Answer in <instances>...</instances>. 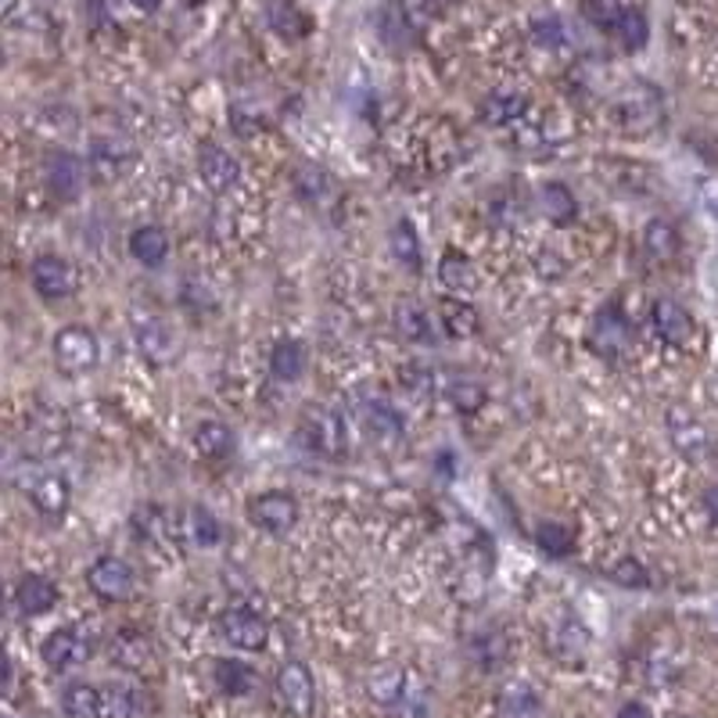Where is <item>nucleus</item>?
Masks as SVG:
<instances>
[{"instance_id":"f257e3e1","label":"nucleus","mask_w":718,"mask_h":718,"mask_svg":"<svg viewBox=\"0 0 718 718\" xmlns=\"http://www.w3.org/2000/svg\"><path fill=\"white\" fill-rule=\"evenodd\" d=\"M665 428H669L672 445L680 450L683 460H689V464H708L715 456V439H711L708 424H704L697 413H689L686 406H672L665 417Z\"/></svg>"},{"instance_id":"f03ea898","label":"nucleus","mask_w":718,"mask_h":718,"mask_svg":"<svg viewBox=\"0 0 718 718\" xmlns=\"http://www.w3.org/2000/svg\"><path fill=\"white\" fill-rule=\"evenodd\" d=\"M298 435L306 439L309 450H317L323 456H342L349 450V428L345 417L328 410V406H306Z\"/></svg>"},{"instance_id":"7ed1b4c3","label":"nucleus","mask_w":718,"mask_h":718,"mask_svg":"<svg viewBox=\"0 0 718 718\" xmlns=\"http://www.w3.org/2000/svg\"><path fill=\"white\" fill-rule=\"evenodd\" d=\"M274 697H277L280 708L295 718H309L317 711V686H313V675H309L302 661H288V665L277 669Z\"/></svg>"},{"instance_id":"20e7f679","label":"nucleus","mask_w":718,"mask_h":718,"mask_svg":"<svg viewBox=\"0 0 718 718\" xmlns=\"http://www.w3.org/2000/svg\"><path fill=\"white\" fill-rule=\"evenodd\" d=\"M101 360V345H98V334L87 331V328H65L54 334V367L62 374H87L98 367Z\"/></svg>"},{"instance_id":"39448f33","label":"nucleus","mask_w":718,"mask_h":718,"mask_svg":"<svg viewBox=\"0 0 718 718\" xmlns=\"http://www.w3.org/2000/svg\"><path fill=\"white\" fill-rule=\"evenodd\" d=\"M87 586L108 604H123L137 589V575H133V567L123 557H98L87 567Z\"/></svg>"},{"instance_id":"423d86ee","label":"nucleus","mask_w":718,"mask_h":718,"mask_svg":"<svg viewBox=\"0 0 718 718\" xmlns=\"http://www.w3.org/2000/svg\"><path fill=\"white\" fill-rule=\"evenodd\" d=\"M30 280L33 291L47 302H62V298H73L79 291V269L69 259H58V255H40L30 266Z\"/></svg>"},{"instance_id":"0eeeda50","label":"nucleus","mask_w":718,"mask_h":718,"mask_svg":"<svg viewBox=\"0 0 718 718\" xmlns=\"http://www.w3.org/2000/svg\"><path fill=\"white\" fill-rule=\"evenodd\" d=\"M650 323H654L658 338L672 349H689L697 342V320L686 306H680L675 298H658L650 306Z\"/></svg>"},{"instance_id":"6e6552de","label":"nucleus","mask_w":718,"mask_h":718,"mask_svg":"<svg viewBox=\"0 0 718 718\" xmlns=\"http://www.w3.org/2000/svg\"><path fill=\"white\" fill-rule=\"evenodd\" d=\"M40 654H44V665L54 672L76 669L93 654V636L84 629H54L40 647Z\"/></svg>"},{"instance_id":"1a4fd4ad","label":"nucleus","mask_w":718,"mask_h":718,"mask_svg":"<svg viewBox=\"0 0 718 718\" xmlns=\"http://www.w3.org/2000/svg\"><path fill=\"white\" fill-rule=\"evenodd\" d=\"M248 521L255 528H263L269 535H280V532H291L298 524V504L295 496L288 493H263V496H252L248 499Z\"/></svg>"},{"instance_id":"9d476101","label":"nucleus","mask_w":718,"mask_h":718,"mask_svg":"<svg viewBox=\"0 0 718 718\" xmlns=\"http://www.w3.org/2000/svg\"><path fill=\"white\" fill-rule=\"evenodd\" d=\"M84 180H87V166L73 152H51L44 158V184L58 201L79 198V191H84Z\"/></svg>"},{"instance_id":"9b49d317","label":"nucleus","mask_w":718,"mask_h":718,"mask_svg":"<svg viewBox=\"0 0 718 718\" xmlns=\"http://www.w3.org/2000/svg\"><path fill=\"white\" fill-rule=\"evenodd\" d=\"M220 636L238 650H263L266 640H269V626L259 618L245 611V607H234V611H223L220 615Z\"/></svg>"},{"instance_id":"f8f14e48","label":"nucleus","mask_w":718,"mask_h":718,"mask_svg":"<svg viewBox=\"0 0 718 718\" xmlns=\"http://www.w3.org/2000/svg\"><path fill=\"white\" fill-rule=\"evenodd\" d=\"M108 658L123 672H144L155 665V647L137 629H119L112 636V643H108Z\"/></svg>"},{"instance_id":"ddd939ff","label":"nucleus","mask_w":718,"mask_h":718,"mask_svg":"<svg viewBox=\"0 0 718 718\" xmlns=\"http://www.w3.org/2000/svg\"><path fill=\"white\" fill-rule=\"evenodd\" d=\"M546 647H550L553 661H561L567 669H578V665H586V658H589V632L582 621L564 618L561 626L550 632Z\"/></svg>"},{"instance_id":"4468645a","label":"nucleus","mask_w":718,"mask_h":718,"mask_svg":"<svg viewBox=\"0 0 718 718\" xmlns=\"http://www.w3.org/2000/svg\"><path fill=\"white\" fill-rule=\"evenodd\" d=\"M133 334H137V349H141V356L147 363H173L176 356V334L169 331V323L166 320H158V317H144L133 323Z\"/></svg>"},{"instance_id":"2eb2a0df","label":"nucleus","mask_w":718,"mask_h":718,"mask_svg":"<svg viewBox=\"0 0 718 718\" xmlns=\"http://www.w3.org/2000/svg\"><path fill=\"white\" fill-rule=\"evenodd\" d=\"M198 173H201V184L212 195H227L241 180V162L230 152H223V147H206L198 158Z\"/></svg>"},{"instance_id":"dca6fc26","label":"nucleus","mask_w":718,"mask_h":718,"mask_svg":"<svg viewBox=\"0 0 718 718\" xmlns=\"http://www.w3.org/2000/svg\"><path fill=\"white\" fill-rule=\"evenodd\" d=\"M626 342H629V320L621 317L618 309H604L589 328V349L596 352V356L615 360L618 352L626 349Z\"/></svg>"},{"instance_id":"f3484780","label":"nucleus","mask_w":718,"mask_h":718,"mask_svg":"<svg viewBox=\"0 0 718 718\" xmlns=\"http://www.w3.org/2000/svg\"><path fill=\"white\" fill-rule=\"evenodd\" d=\"M133 162V152L126 144H115V141H93L90 155H87V173L93 176L98 184H112L119 180Z\"/></svg>"},{"instance_id":"a211bd4d","label":"nucleus","mask_w":718,"mask_h":718,"mask_svg":"<svg viewBox=\"0 0 718 718\" xmlns=\"http://www.w3.org/2000/svg\"><path fill=\"white\" fill-rule=\"evenodd\" d=\"M439 280H442V288L445 291H453L456 298H464V295H474L478 291V284H482V277H478V266H474L464 252H456V248H450L439 259Z\"/></svg>"},{"instance_id":"6ab92c4d","label":"nucleus","mask_w":718,"mask_h":718,"mask_svg":"<svg viewBox=\"0 0 718 718\" xmlns=\"http://www.w3.org/2000/svg\"><path fill=\"white\" fill-rule=\"evenodd\" d=\"M439 323L445 328V334H453V338H474L482 331V313L467 302V298L445 295L439 298Z\"/></svg>"},{"instance_id":"aec40b11","label":"nucleus","mask_w":718,"mask_h":718,"mask_svg":"<svg viewBox=\"0 0 718 718\" xmlns=\"http://www.w3.org/2000/svg\"><path fill=\"white\" fill-rule=\"evenodd\" d=\"M212 675H216V686H220L227 697H248V694H255V686H259L255 669L245 665V661H234V658L212 661Z\"/></svg>"},{"instance_id":"412c9836","label":"nucleus","mask_w":718,"mask_h":718,"mask_svg":"<svg viewBox=\"0 0 718 718\" xmlns=\"http://www.w3.org/2000/svg\"><path fill=\"white\" fill-rule=\"evenodd\" d=\"M58 604V586L44 575H25L15 586V607L22 615H47Z\"/></svg>"},{"instance_id":"4be33fe9","label":"nucleus","mask_w":718,"mask_h":718,"mask_svg":"<svg viewBox=\"0 0 718 718\" xmlns=\"http://www.w3.org/2000/svg\"><path fill=\"white\" fill-rule=\"evenodd\" d=\"M69 482L58 478V474H44L40 482H33L30 489V504L44 513V518H62L65 510H69Z\"/></svg>"},{"instance_id":"5701e85b","label":"nucleus","mask_w":718,"mask_h":718,"mask_svg":"<svg viewBox=\"0 0 718 718\" xmlns=\"http://www.w3.org/2000/svg\"><path fill=\"white\" fill-rule=\"evenodd\" d=\"M643 252L650 263L665 266L680 255V230H675L669 220H650L643 227Z\"/></svg>"},{"instance_id":"b1692460","label":"nucleus","mask_w":718,"mask_h":718,"mask_svg":"<svg viewBox=\"0 0 718 718\" xmlns=\"http://www.w3.org/2000/svg\"><path fill=\"white\" fill-rule=\"evenodd\" d=\"M62 711L69 718H104V689L90 683H73L62 694Z\"/></svg>"},{"instance_id":"393cba45","label":"nucleus","mask_w":718,"mask_h":718,"mask_svg":"<svg viewBox=\"0 0 718 718\" xmlns=\"http://www.w3.org/2000/svg\"><path fill=\"white\" fill-rule=\"evenodd\" d=\"M130 255L144 266H158L166 263L169 255V234L162 227H137L130 234Z\"/></svg>"},{"instance_id":"a878e982","label":"nucleus","mask_w":718,"mask_h":718,"mask_svg":"<svg viewBox=\"0 0 718 718\" xmlns=\"http://www.w3.org/2000/svg\"><path fill=\"white\" fill-rule=\"evenodd\" d=\"M367 694L374 704H382V708H396L406 694V672L399 665H382L371 672L367 680Z\"/></svg>"},{"instance_id":"bb28decb","label":"nucleus","mask_w":718,"mask_h":718,"mask_svg":"<svg viewBox=\"0 0 718 718\" xmlns=\"http://www.w3.org/2000/svg\"><path fill=\"white\" fill-rule=\"evenodd\" d=\"M360 417H363V428L371 431L374 439H399L402 435V421H399V413L391 410V406L385 399H367V402H360Z\"/></svg>"},{"instance_id":"cd10ccee","label":"nucleus","mask_w":718,"mask_h":718,"mask_svg":"<svg viewBox=\"0 0 718 718\" xmlns=\"http://www.w3.org/2000/svg\"><path fill=\"white\" fill-rule=\"evenodd\" d=\"M266 22L288 40L309 33V19L302 15V8H298L295 0H266Z\"/></svg>"},{"instance_id":"c85d7f7f","label":"nucleus","mask_w":718,"mask_h":718,"mask_svg":"<svg viewBox=\"0 0 718 718\" xmlns=\"http://www.w3.org/2000/svg\"><path fill=\"white\" fill-rule=\"evenodd\" d=\"M195 445L206 460H223L234 453V431L220 421H201L195 428Z\"/></svg>"},{"instance_id":"c756f323","label":"nucleus","mask_w":718,"mask_h":718,"mask_svg":"<svg viewBox=\"0 0 718 718\" xmlns=\"http://www.w3.org/2000/svg\"><path fill=\"white\" fill-rule=\"evenodd\" d=\"M306 345L302 342H277V349L269 352V371L277 382H298L306 374Z\"/></svg>"},{"instance_id":"7c9ffc66","label":"nucleus","mask_w":718,"mask_h":718,"mask_svg":"<svg viewBox=\"0 0 718 718\" xmlns=\"http://www.w3.org/2000/svg\"><path fill=\"white\" fill-rule=\"evenodd\" d=\"M539 694L528 683H510L504 686V694H499V711L504 718H539Z\"/></svg>"},{"instance_id":"2f4dec72","label":"nucleus","mask_w":718,"mask_h":718,"mask_svg":"<svg viewBox=\"0 0 718 718\" xmlns=\"http://www.w3.org/2000/svg\"><path fill=\"white\" fill-rule=\"evenodd\" d=\"M539 206H543V216L550 223H557V227H564V223H572L575 220V195L567 191L564 184H546L543 191H539Z\"/></svg>"},{"instance_id":"473e14b6","label":"nucleus","mask_w":718,"mask_h":718,"mask_svg":"<svg viewBox=\"0 0 718 718\" xmlns=\"http://www.w3.org/2000/svg\"><path fill=\"white\" fill-rule=\"evenodd\" d=\"M25 445H33V453H40V456L58 453L62 445H65V421H62V413H47V417H40V421L33 424L30 442H25Z\"/></svg>"},{"instance_id":"72a5a7b5","label":"nucleus","mask_w":718,"mask_h":718,"mask_svg":"<svg viewBox=\"0 0 718 718\" xmlns=\"http://www.w3.org/2000/svg\"><path fill=\"white\" fill-rule=\"evenodd\" d=\"M396 331L406 342H428L431 338V320L417 302H399L396 306Z\"/></svg>"},{"instance_id":"f704fd0d","label":"nucleus","mask_w":718,"mask_h":718,"mask_svg":"<svg viewBox=\"0 0 718 718\" xmlns=\"http://www.w3.org/2000/svg\"><path fill=\"white\" fill-rule=\"evenodd\" d=\"M535 543L543 553H550V557H567V553L575 550V532L561 521H543L535 528Z\"/></svg>"},{"instance_id":"c9c22d12","label":"nucleus","mask_w":718,"mask_h":718,"mask_svg":"<svg viewBox=\"0 0 718 718\" xmlns=\"http://www.w3.org/2000/svg\"><path fill=\"white\" fill-rule=\"evenodd\" d=\"M524 108H528V98H521V93H496V98L485 101V119L496 126L518 123V119L524 115Z\"/></svg>"},{"instance_id":"e433bc0d","label":"nucleus","mask_w":718,"mask_h":718,"mask_svg":"<svg viewBox=\"0 0 718 718\" xmlns=\"http://www.w3.org/2000/svg\"><path fill=\"white\" fill-rule=\"evenodd\" d=\"M391 252H396V259L410 269H421V241H417L413 227L410 223H396L391 227Z\"/></svg>"},{"instance_id":"4c0bfd02","label":"nucleus","mask_w":718,"mask_h":718,"mask_svg":"<svg viewBox=\"0 0 718 718\" xmlns=\"http://www.w3.org/2000/svg\"><path fill=\"white\" fill-rule=\"evenodd\" d=\"M187 521H191V524H187V532H191V539L201 546H216L223 539V524L216 521L206 507H195L191 513H187Z\"/></svg>"},{"instance_id":"58836bf2","label":"nucleus","mask_w":718,"mask_h":718,"mask_svg":"<svg viewBox=\"0 0 718 718\" xmlns=\"http://www.w3.org/2000/svg\"><path fill=\"white\" fill-rule=\"evenodd\" d=\"M141 694L123 686H104V718H133L141 708Z\"/></svg>"},{"instance_id":"ea45409f","label":"nucleus","mask_w":718,"mask_h":718,"mask_svg":"<svg viewBox=\"0 0 718 718\" xmlns=\"http://www.w3.org/2000/svg\"><path fill=\"white\" fill-rule=\"evenodd\" d=\"M615 36L626 44L629 51H636V47H643L647 44V19L640 15V11H632V8H626V15H621V22H618V30H615Z\"/></svg>"},{"instance_id":"a19ab883","label":"nucleus","mask_w":718,"mask_h":718,"mask_svg":"<svg viewBox=\"0 0 718 718\" xmlns=\"http://www.w3.org/2000/svg\"><path fill=\"white\" fill-rule=\"evenodd\" d=\"M586 15L593 19V25H600V30L615 33L621 15H626V8H618L615 0H586Z\"/></svg>"},{"instance_id":"79ce46f5","label":"nucleus","mask_w":718,"mask_h":718,"mask_svg":"<svg viewBox=\"0 0 718 718\" xmlns=\"http://www.w3.org/2000/svg\"><path fill=\"white\" fill-rule=\"evenodd\" d=\"M399 382L417 399H428L431 396V371L424 367V363H406V367L399 371Z\"/></svg>"},{"instance_id":"37998d69","label":"nucleus","mask_w":718,"mask_h":718,"mask_svg":"<svg viewBox=\"0 0 718 718\" xmlns=\"http://www.w3.org/2000/svg\"><path fill=\"white\" fill-rule=\"evenodd\" d=\"M611 578L618 582V586H626V589H643L647 586V572H643V564L640 561H632V557H626V561H618L615 567H611Z\"/></svg>"},{"instance_id":"c03bdc74","label":"nucleus","mask_w":718,"mask_h":718,"mask_svg":"<svg viewBox=\"0 0 718 718\" xmlns=\"http://www.w3.org/2000/svg\"><path fill=\"white\" fill-rule=\"evenodd\" d=\"M453 402H456L464 413L485 410V391H482L478 385H456V388H453Z\"/></svg>"},{"instance_id":"a18cd8bd","label":"nucleus","mask_w":718,"mask_h":718,"mask_svg":"<svg viewBox=\"0 0 718 718\" xmlns=\"http://www.w3.org/2000/svg\"><path fill=\"white\" fill-rule=\"evenodd\" d=\"M535 274L557 280V277L567 274V263L561 259V255H553V252H539V255H535Z\"/></svg>"},{"instance_id":"49530a36","label":"nucleus","mask_w":718,"mask_h":718,"mask_svg":"<svg viewBox=\"0 0 718 718\" xmlns=\"http://www.w3.org/2000/svg\"><path fill=\"white\" fill-rule=\"evenodd\" d=\"M298 191H306V198H317L323 191V173H306V180H298Z\"/></svg>"},{"instance_id":"de8ad7c7","label":"nucleus","mask_w":718,"mask_h":718,"mask_svg":"<svg viewBox=\"0 0 718 718\" xmlns=\"http://www.w3.org/2000/svg\"><path fill=\"white\" fill-rule=\"evenodd\" d=\"M618 718H654V715H650V711L643 708V704H636V700H632V704H626V708L618 711Z\"/></svg>"},{"instance_id":"09e8293b","label":"nucleus","mask_w":718,"mask_h":718,"mask_svg":"<svg viewBox=\"0 0 718 718\" xmlns=\"http://www.w3.org/2000/svg\"><path fill=\"white\" fill-rule=\"evenodd\" d=\"M704 201H708V209L718 212V180H708L704 184Z\"/></svg>"},{"instance_id":"8fccbe9b","label":"nucleus","mask_w":718,"mask_h":718,"mask_svg":"<svg viewBox=\"0 0 718 718\" xmlns=\"http://www.w3.org/2000/svg\"><path fill=\"white\" fill-rule=\"evenodd\" d=\"M133 8H141V11H155L158 8V0H130Z\"/></svg>"},{"instance_id":"3c124183","label":"nucleus","mask_w":718,"mask_h":718,"mask_svg":"<svg viewBox=\"0 0 718 718\" xmlns=\"http://www.w3.org/2000/svg\"><path fill=\"white\" fill-rule=\"evenodd\" d=\"M708 507H711V518L718 521V489H711V493H708Z\"/></svg>"},{"instance_id":"603ef678","label":"nucleus","mask_w":718,"mask_h":718,"mask_svg":"<svg viewBox=\"0 0 718 718\" xmlns=\"http://www.w3.org/2000/svg\"><path fill=\"white\" fill-rule=\"evenodd\" d=\"M8 718H15V715H8Z\"/></svg>"},{"instance_id":"864d4df0","label":"nucleus","mask_w":718,"mask_h":718,"mask_svg":"<svg viewBox=\"0 0 718 718\" xmlns=\"http://www.w3.org/2000/svg\"><path fill=\"white\" fill-rule=\"evenodd\" d=\"M680 718H686V715H680Z\"/></svg>"}]
</instances>
